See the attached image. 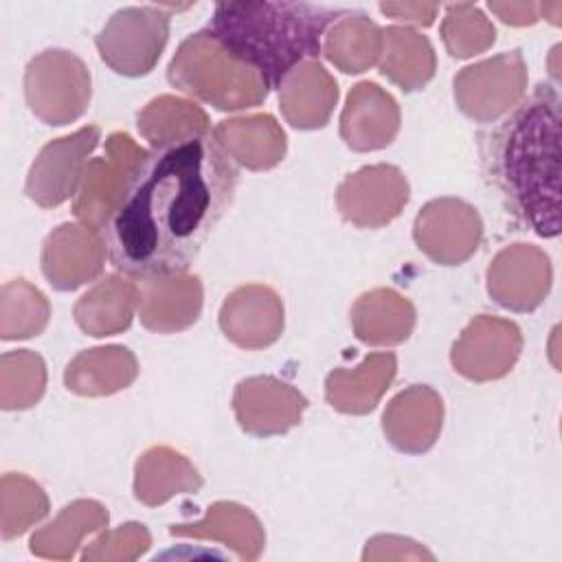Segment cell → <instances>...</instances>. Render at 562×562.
I'll use <instances>...</instances> for the list:
<instances>
[{"instance_id": "cb8c5ba5", "label": "cell", "mask_w": 562, "mask_h": 562, "mask_svg": "<svg viewBox=\"0 0 562 562\" xmlns=\"http://www.w3.org/2000/svg\"><path fill=\"white\" fill-rule=\"evenodd\" d=\"M138 132L156 149L198 134H209V119L195 103L165 94L149 101L147 108L138 112Z\"/></svg>"}, {"instance_id": "83f0119b", "label": "cell", "mask_w": 562, "mask_h": 562, "mask_svg": "<svg viewBox=\"0 0 562 562\" xmlns=\"http://www.w3.org/2000/svg\"><path fill=\"white\" fill-rule=\"evenodd\" d=\"M441 35L452 57H470L494 42V26L474 4H448Z\"/></svg>"}, {"instance_id": "2e32d148", "label": "cell", "mask_w": 562, "mask_h": 562, "mask_svg": "<svg viewBox=\"0 0 562 562\" xmlns=\"http://www.w3.org/2000/svg\"><path fill=\"white\" fill-rule=\"evenodd\" d=\"M338 99L336 81L318 64V59L303 61L279 86V103L292 127L314 130L323 127Z\"/></svg>"}, {"instance_id": "f1b7e54d", "label": "cell", "mask_w": 562, "mask_h": 562, "mask_svg": "<svg viewBox=\"0 0 562 562\" xmlns=\"http://www.w3.org/2000/svg\"><path fill=\"white\" fill-rule=\"evenodd\" d=\"M439 4H389V2H382L380 4V11L391 15L393 20H404V22H413V24H422V26H428L432 24L435 20V13H437Z\"/></svg>"}, {"instance_id": "d4e9b609", "label": "cell", "mask_w": 562, "mask_h": 562, "mask_svg": "<svg viewBox=\"0 0 562 562\" xmlns=\"http://www.w3.org/2000/svg\"><path fill=\"white\" fill-rule=\"evenodd\" d=\"M94 233L97 231H88V228L75 226V224L59 226L46 239V246H44L42 270H44L46 279L53 281L61 272L66 261H70V259L79 261L92 277H97L103 266L105 246L99 241V237Z\"/></svg>"}, {"instance_id": "ba28073f", "label": "cell", "mask_w": 562, "mask_h": 562, "mask_svg": "<svg viewBox=\"0 0 562 562\" xmlns=\"http://www.w3.org/2000/svg\"><path fill=\"white\" fill-rule=\"evenodd\" d=\"M99 136L97 125H86L70 136L50 140L29 171L26 195L44 209L59 206L75 195L86 171V156L97 147Z\"/></svg>"}, {"instance_id": "5bb4252c", "label": "cell", "mask_w": 562, "mask_h": 562, "mask_svg": "<svg viewBox=\"0 0 562 562\" xmlns=\"http://www.w3.org/2000/svg\"><path fill=\"white\" fill-rule=\"evenodd\" d=\"M400 127L395 99L378 83L353 86L340 119V136L356 151L386 147Z\"/></svg>"}, {"instance_id": "f546056e", "label": "cell", "mask_w": 562, "mask_h": 562, "mask_svg": "<svg viewBox=\"0 0 562 562\" xmlns=\"http://www.w3.org/2000/svg\"><path fill=\"white\" fill-rule=\"evenodd\" d=\"M490 11H494L503 22L507 24H516V26H525V24H533L538 22V11L540 4L533 2H490L487 4Z\"/></svg>"}, {"instance_id": "3957f363", "label": "cell", "mask_w": 562, "mask_h": 562, "mask_svg": "<svg viewBox=\"0 0 562 562\" xmlns=\"http://www.w3.org/2000/svg\"><path fill=\"white\" fill-rule=\"evenodd\" d=\"M345 13L310 2H217L206 31L279 88L303 61L318 59L327 29Z\"/></svg>"}, {"instance_id": "4fadbf2b", "label": "cell", "mask_w": 562, "mask_h": 562, "mask_svg": "<svg viewBox=\"0 0 562 562\" xmlns=\"http://www.w3.org/2000/svg\"><path fill=\"white\" fill-rule=\"evenodd\" d=\"M520 329L501 318L481 316L470 323L454 349H481L452 356L457 371L470 380H494L512 371L520 353Z\"/></svg>"}, {"instance_id": "5b68a950", "label": "cell", "mask_w": 562, "mask_h": 562, "mask_svg": "<svg viewBox=\"0 0 562 562\" xmlns=\"http://www.w3.org/2000/svg\"><path fill=\"white\" fill-rule=\"evenodd\" d=\"M169 37V13L165 7L119 9L97 35L101 59L119 75H147Z\"/></svg>"}, {"instance_id": "6da1fadb", "label": "cell", "mask_w": 562, "mask_h": 562, "mask_svg": "<svg viewBox=\"0 0 562 562\" xmlns=\"http://www.w3.org/2000/svg\"><path fill=\"white\" fill-rule=\"evenodd\" d=\"M237 178L213 132L145 151L103 228L110 263L138 281L187 272L231 206Z\"/></svg>"}, {"instance_id": "ffe728a7", "label": "cell", "mask_w": 562, "mask_h": 562, "mask_svg": "<svg viewBox=\"0 0 562 562\" xmlns=\"http://www.w3.org/2000/svg\"><path fill=\"white\" fill-rule=\"evenodd\" d=\"M380 72L402 86V90L422 88L435 72V53L430 42L406 26L384 29Z\"/></svg>"}, {"instance_id": "4316f807", "label": "cell", "mask_w": 562, "mask_h": 562, "mask_svg": "<svg viewBox=\"0 0 562 562\" xmlns=\"http://www.w3.org/2000/svg\"><path fill=\"white\" fill-rule=\"evenodd\" d=\"M393 290H373L362 294L353 307L356 336L369 345H393L408 338L415 314L408 316H386L384 310Z\"/></svg>"}, {"instance_id": "7402d4cb", "label": "cell", "mask_w": 562, "mask_h": 562, "mask_svg": "<svg viewBox=\"0 0 562 562\" xmlns=\"http://www.w3.org/2000/svg\"><path fill=\"white\" fill-rule=\"evenodd\" d=\"M325 37V55L342 72H362L382 53V31L360 11H347Z\"/></svg>"}, {"instance_id": "7a4b0ae2", "label": "cell", "mask_w": 562, "mask_h": 562, "mask_svg": "<svg viewBox=\"0 0 562 562\" xmlns=\"http://www.w3.org/2000/svg\"><path fill=\"white\" fill-rule=\"evenodd\" d=\"M560 94L538 83L481 136V160L507 211L538 237L560 235Z\"/></svg>"}, {"instance_id": "7c38bea8", "label": "cell", "mask_w": 562, "mask_h": 562, "mask_svg": "<svg viewBox=\"0 0 562 562\" xmlns=\"http://www.w3.org/2000/svg\"><path fill=\"white\" fill-rule=\"evenodd\" d=\"M26 68L55 83L53 92L29 103L46 125H66L83 114L90 101V72L77 55L59 48L44 50Z\"/></svg>"}, {"instance_id": "44dd1931", "label": "cell", "mask_w": 562, "mask_h": 562, "mask_svg": "<svg viewBox=\"0 0 562 562\" xmlns=\"http://www.w3.org/2000/svg\"><path fill=\"white\" fill-rule=\"evenodd\" d=\"M136 301L138 290L134 283L108 277L81 296L75 307V318L83 331L92 336H108L130 325Z\"/></svg>"}, {"instance_id": "9a60e30c", "label": "cell", "mask_w": 562, "mask_h": 562, "mask_svg": "<svg viewBox=\"0 0 562 562\" xmlns=\"http://www.w3.org/2000/svg\"><path fill=\"white\" fill-rule=\"evenodd\" d=\"M422 215L432 220L435 224L443 226L439 228H426V226H415V241L417 246L437 263L443 266H454L465 261L479 246L481 241V228L483 226H470V228H457L476 215V209L461 200H432L422 209Z\"/></svg>"}, {"instance_id": "8992f818", "label": "cell", "mask_w": 562, "mask_h": 562, "mask_svg": "<svg viewBox=\"0 0 562 562\" xmlns=\"http://www.w3.org/2000/svg\"><path fill=\"white\" fill-rule=\"evenodd\" d=\"M525 59L520 50H512L463 68L454 77V97L470 119L494 121L525 97Z\"/></svg>"}, {"instance_id": "277c9868", "label": "cell", "mask_w": 562, "mask_h": 562, "mask_svg": "<svg viewBox=\"0 0 562 562\" xmlns=\"http://www.w3.org/2000/svg\"><path fill=\"white\" fill-rule=\"evenodd\" d=\"M167 77L173 88L217 110L259 105L270 90L255 68L235 57L206 29L191 33L180 44L167 68Z\"/></svg>"}, {"instance_id": "484cf974", "label": "cell", "mask_w": 562, "mask_h": 562, "mask_svg": "<svg viewBox=\"0 0 562 562\" xmlns=\"http://www.w3.org/2000/svg\"><path fill=\"white\" fill-rule=\"evenodd\" d=\"M358 386L327 395L329 404L342 413H367L373 411L384 389H389L395 375V356L393 353H371L356 371H342Z\"/></svg>"}, {"instance_id": "d6986e66", "label": "cell", "mask_w": 562, "mask_h": 562, "mask_svg": "<svg viewBox=\"0 0 562 562\" xmlns=\"http://www.w3.org/2000/svg\"><path fill=\"white\" fill-rule=\"evenodd\" d=\"M237 307L248 312V318H228L220 321L226 338L246 349H257L274 342L283 329V314H268L283 310L279 296L263 285H248L235 290L231 296Z\"/></svg>"}, {"instance_id": "603a6c76", "label": "cell", "mask_w": 562, "mask_h": 562, "mask_svg": "<svg viewBox=\"0 0 562 562\" xmlns=\"http://www.w3.org/2000/svg\"><path fill=\"white\" fill-rule=\"evenodd\" d=\"M217 127L239 138H248V143L222 145V149L233 158V162L241 167L270 169L285 154V134L270 114L231 119V121H222Z\"/></svg>"}, {"instance_id": "8fae6325", "label": "cell", "mask_w": 562, "mask_h": 562, "mask_svg": "<svg viewBox=\"0 0 562 562\" xmlns=\"http://www.w3.org/2000/svg\"><path fill=\"white\" fill-rule=\"evenodd\" d=\"M233 406L239 426L257 437L279 435L301 422L307 400L290 384L263 375L241 380L235 389Z\"/></svg>"}, {"instance_id": "ac0fdd59", "label": "cell", "mask_w": 562, "mask_h": 562, "mask_svg": "<svg viewBox=\"0 0 562 562\" xmlns=\"http://www.w3.org/2000/svg\"><path fill=\"white\" fill-rule=\"evenodd\" d=\"M384 419H411L384 432L397 450L424 452L435 443L441 428V400L428 386L415 384L389 404Z\"/></svg>"}, {"instance_id": "30bf717a", "label": "cell", "mask_w": 562, "mask_h": 562, "mask_svg": "<svg viewBox=\"0 0 562 562\" xmlns=\"http://www.w3.org/2000/svg\"><path fill=\"white\" fill-rule=\"evenodd\" d=\"M551 288L549 257L529 244H514L501 250L487 268L490 294L509 310L531 312Z\"/></svg>"}, {"instance_id": "52a82bcc", "label": "cell", "mask_w": 562, "mask_h": 562, "mask_svg": "<svg viewBox=\"0 0 562 562\" xmlns=\"http://www.w3.org/2000/svg\"><path fill=\"white\" fill-rule=\"evenodd\" d=\"M143 156L145 151L138 149L127 134H112L108 140V156L86 165L81 189L75 200V215L83 220L90 231L99 233L105 228Z\"/></svg>"}, {"instance_id": "e0dca14e", "label": "cell", "mask_w": 562, "mask_h": 562, "mask_svg": "<svg viewBox=\"0 0 562 562\" xmlns=\"http://www.w3.org/2000/svg\"><path fill=\"white\" fill-rule=\"evenodd\" d=\"M202 305L198 277L145 279L140 290V321L154 331L184 329L195 323Z\"/></svg>"}, {"instance_id": "9c48e42d", "label": "cell", "mask_w": 562, "mask_h": 562, "mask_svg": "<svg viewBox=\"0 0 562 562\" xmlns=\"http://www.w3.org/2000/svg\"><path fill=\"white\" fill-rule=\"evenodd\" d=\"M336 202L347 222L375 228L400 215V209L408 202V182L393 165L364 167L345 178Z\"/></svg>"}]
</instances>
